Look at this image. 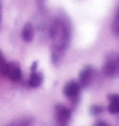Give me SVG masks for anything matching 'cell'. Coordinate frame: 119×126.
Masks as SVG:
<instances>
[{
	"label": "cell",
	"mask_w": 119,
	"mask_h": 126,
	"mask_svg": "<svg viewBox=\"0 0 119 126\" xmlns=\"http://www.w3.org/2000/svg\"><path fill=\"white\" fill-rule=\"evenodd\" d=\"M72 118V111L64 104H55V121L56 126H68Z\"/></svg>",
	"instance_id": "3957f363"
},
{
	"label": "cell",
	"mask_w": 119,
	"mask_h": 126,
	"mask_svg": "<svg viewBox=\"0 0 119 126\" xmlns=\"http://www.w3.org/2000/svg\"><path fill=\"white\" fill-rule=\"evenodd\" d=\"M8 126H32V118H30V117L18 118V120H15V121L10 122Z\"/></svg>",
	"instance_id": "8fae6325"
},
{
	"label": "cell",
	"mask_w": 119,
	"mask_h": 126,
	"mask_svg": "<svg viewBox=\"0 0 119 126\" xmlns=\"http://www.w3.org/2000/svg\"><path fill=\"white\" fill-rule=\"evenodd\" d=\"M0 22H1V1H0Z\"/></svg>",
	"instance_id": "2e32d148"
},
{
	"label": "cell",
	"mask_w": 119,
	"mask_h": 126,
	"mask_svg": "<svg viewBox=\"0 0 119 126\" xmlns=\"http://www.w3.org/2000/svg\"><path fill=\"white\" fill-rule=\"evenodd\" d=\"M111 32L115 36H119V1L117 4L115 13H114V17H113V21H111Z\"/></svg>",
	"instance_id": "30bf717a"
},
{
	"label": "cell",
	"mask_w": 119,
	"mask_h": 126,
	"mask_svg": "<svg viewBox=\"0 0 119 126\" xmlns=\"http://www.w3.org/2000/svg\"><path fill=\"white\" fill-rule=\"evenodd\" d=\"M4 76L8 77L9 80H12L14 82H18L22 80V70L18 66V63L15 62H8L7 68H5Z\"/></svg>",
	"instance_id": "5b68a950"
},
{
	"label": "cell",
	"mask_w": 119,
	"mask_h": 126,
	"mask_svg": "<svg viewBox=\"0 0 119 126\" xmlns=\"http://www.w3.org/2000/svg\"><path fill=\"white\" fill-rule=\"evenodd\" d=\"M90 112H91V114H94V116H99V114H101L104 112V107L100 106V104H92L90 107Z\"/></svg>",
	"instance_id": "7c38bea8"
},
{
	"label": "cell",
	"mask_w": 119,
	"mask_h": 126,
	"mask_svg": "<svg viewBox=\"0 0 119 126\" xmlns=\"http://www.w3.org/2000/svg\"><path fill=\"white\" fill-rule=\"evenodd\" d=\"M94 126H110V125L107 124L106 121H103V120H100V121H97V122H96Z\"/></svg>",
	"instance_id": "5bb4252c"
},
{
	"label": "cell",
	"mask_w": 119,
	"mask_h": 126,
	"mask_svg": "<svg viewBox=\"0 0 119 126\" xmlns=\"http://www.w3.org/2000/svg\"><path fill=\"white\" fill-rule=\"evenodd\" d=\"M95 75V70L91 66H84L81 71H79V77H78V84L81 88H88L90 84L92 82V79Z\"/></svg>",
	"instance_id": "8992f818"
},
{
	"label": "cell",
	"mask_w": 119,
	"mask_h": 126,
	"mask_svg": "<svg viewBox=\"0 0 119 126\" xmlns=\"http://www.w3.org/2000/svg\"><path fill=\"white\" fill-rule=\"evenodd\" d=\"M21 36H22V40L26 43H31L33 40V36H35V27L31 22H27V23L23 26L22 28V32H21Z\"/></svg>",
	"instance_id": "ba28073f"
},
{
	"label": "cell",
	"mask_w": 119,
	"mask_h": 126,
	"mask_svg": "<svg viewBox=\"0 0 119 126\" xmlns=\"http://www.w3.org/2000/svg\"><path fill=\"white\" fill-rule=\"evenodd\" d=\"M103 73L106 77L119 76V53H109L103 64Z\"/></svg>",
	"instance_id": "7a4b0ae2"
},
{
	"label": "cell",
	"mask_w": 119,
	"mask_h": 126,
	"mask_svg": "<svg viewBox=\"0 0 119 126\" xmlns=\"http://www.w3.org/2000/svg\"><path fill=\"white\" fill-rule=\"evenodd\" d=\"M7 64H8V61L4 58V55L0 50V75L4 76V72H5V68H7Z\"/></svg>",
	"instance_id": "4fadbf2b"
},
{
	"label": "cell",
	"mask_w": 119,
	"mask_h": 126,
	"mask_svg": "<svg viewBox=\"0 0 119 126\" xmlns=\"http://www.w3.org/2000/svg\"><path fill=\"white\" fill-rule=\"evenodd\" d=\"M49 36L51 40V61L54 64L63 59L72 37L71 22L65 16H58L49 23Z\"/></svg>",
	"instance_id": "6da1fadb"
},
{
	"label": "cell",
	"mask_w": 119,
	"mask_h": 126,
	"mask_svg": "<svg viewBox=\"0 0 119 126\" xmlns=\"http://www.w3.org/2000/svg\"><path fill=\"white\" fill-rule=\"evenodd\" d=\"M107 99H109L107 111L111 114H118L119 113V94H109Z\"/></svg>",
	"instance_id": "9c48e42d"
},
{
	"label": "cell",
	"mask_w": 119,
	"mask_h": 126,
	"mask_svg": "<svg viewBox=\"0 0 119 126\" xmlns=\"http://www.w3.org/2000/svg\"><path fill=\"white\" fill-rule=\"evenodd\" d=\"M81 85L78 84V81H69L65 84V86L63 88V93L65 95V98L73 104H77L79 100V95H81Z\"/></svg>",
	"instance_id": "277c9868"
},
{
	"label": "cell",
	"mask_w": 119,
	"mask_h": 126,
	"mask_svg": "<svg viewBox=\"0 0 119 126\" xmlns=\"http://www.w3.org/2000/svg\"><path fill=\"white\" fill-rule=\"evenodd\" d=\"M36 1H37V4L40 5V7H44V4H45L46 0H36Z\"/></svg>",
	"instance_id": "9a60e30c"
},
{
	"label": "cell",
	"mask_w": 119,
	"mask_h": 126,
	"mask_svg": "<svg viewBox=\"0 0 119 126\" xmlns=\"http://www.w3.org/2000/svg\"><path fill=\"white\" fill-rule=\"evenodd\" d=\"M37 68V62H33L31 66V73H30V79H28V86L30 88H38L44 81V75L41 72L36 71Z\"/></svg>",
	"instance_id": "52a82bcc"
}]
</instances>
